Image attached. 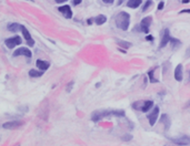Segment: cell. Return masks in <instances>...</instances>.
Returning a JSON list of instances; mask_svg holds the SVG:
<instances>
[{"mask_svg":"<svg viewBox=\"0 0 190 146\" xmlns=\"http://www.w3.org/2000/svg\"><path fill=\"white\" fill-rule=\"evenodd\" d=\"M92 21H93V19H89V20H88V21H87V22H88V23H91V22H92Z\"/></svg>","mask_w":190,"mask_h":146,"instance_id":"cell-31","label":"cell"},{"mask_svg":"<svg viewBox=\"0 0 190 146\" xmlns=\"http://www.w3.org/2000/svg\"><path fill=\"white\" fill-rule=\"evenodd\" d=\"M105 4H112L114 2V0H104Z\"/></svg>","mask_w":190,"mask_h":146,"instance_id":"cell-28","label":"cell"},{"mask_svg":"<svg viewBox=\"0 0 190 146\" xmlns=\"http://www.w3.org/2000/svg\"><path fill=\"white\" fill-rule=\"evenodd\" d=\"M16 146H19V145H16Z\"/></svg>","mask_w":190,"mask_h":146,"instance_id":"cell-32","label":"cell"},{"mask_svg":"<svg viewBox=\"0 0 190 146\" xmlns=\"http://www.w3.org/2000/svg\"><path fill=\"white\" fill-rule=\"evenodd\" d=\"M42 74H43V72L38 71V70H36V69H31L30 71H29L30 78H40V76H42Z\"/></svg>","mask_w":190,"mask_h":146,"instance_id":"cell-19","label":"cell"},{"mask_svg":"<svg viewBox=\"0 0 190 146\" xmlns=\"http://www.w3.org/2000/svg\"><path fill=\"white\" fill-rule=\"evenodd\" d=\"M180 14H190V9H185V10H181Z\"/></svg>","mask_w":190,"mask_h":146,"instance_id":"cell-26","label":"cell"},{"mask_svg":"<svg viewBox=\"0 0 190 146\" xmlns=\"http://www.w3.org/2000/svg\"><path fill=\"white\" fill-rule=\"evenodd\" d=\"M171 142L177 144V145H181V146H189L190 145V136L187 135H181L179 137H173V138H170Z\"/></svg>","mask_w":190,"mask_h":146,"instance_id":"cell-5","label":"cell"},{"mask_svg":"<svg viewBox=\"0 0 190 146\" xmlns=\"http://www.w3.org/2000/svg\"><path fill=\"white\" fill-rule=\"evenodd\" d=\"M93 21L96 22V24H98V26H101V24H104L106 21H107V17L106 16H104V14H99V16H97V17L93 19Z\"/></svg>","mask_w":190,"mask_h":146,"instance_id":"cell-17","label":"cell"},{"mask_svg":"<svg viewBox=\"0 0 190 146\" xmlns=\"http://www.w3.org/2000/svg\"><path fill=\"white\" fill-rule=\"evenodd\" d=\"M146 39H147L148 41H152V40H153V38H152L151 36H147V37H146Z\"/></svg>","mask_w":190,"mask_h":146,"instance_id":"cell-29","label":"cell"},{"mask_svg":"<svg viewBox=\"0 0 190 146\" xmlns=\"http://www.w3.org/2000/svg\"><path fill=\"white\" fill-rule=\"evenodd\" d=\"M152 22V18L151 17H146L143 18L139 24V27L135 28V30L137 31H142L143 33H149V27H150V24Z\"/></svg>","mask_w":190,"mask_h":146,"instance_id":"cell-3","label":"cell"},{"mask_svg":"<svg viewBox=\"0 0 190 146\" xmlns=\"http://www.w3.org/2000/svg\"><path fill=\"white\" fill-rule=\"evenodd\" d=\"M58 10L60 11V12L63 14V17L67 18V19H70V18H72V11H71V8H70V6H68V5L59 7Z\"/></svg>","mask_w":190,"mask_h":146,"instance_id":"cell-10","label":"cell"},{"mask_svg":"<svg viewBox=\"0 0 190 146\" xmlns=\"http://www.w3.org/2000/svg\"><path fill=\"white\" fill-rule=\"evenodd\" d=\"M163 7H165V2H160L159 5H158V10H161V9H163Z\"/></svg>","mask_w":190,"mask_h":146,"instance_id":"cell-24","label":"cell"},{"mask_svg":"<svg viewBox=\"0 0 190 146\" xmlns=\"http://www.w3.org/2000/svg\"><path fill=\"white\" fill-rule=\"evenodd\" d=\"M108 116H124V111H109V110H102V111H96L92 113L91 120L93 122H99L100 120L108 117Z\"/></svg>","mask_w":190,"mask_h":146,"instance_id":"cell-1","label":"cell"},{"mask_svg":"<svg viewBox=\"0 0 190 146\" xmlns=\"http://www.w3.org/2000/svg\"><path fill=\"white\" fill-rule=\"evenodd\" d=\"M182 64H178L176 67V69H175V79H176L177 81L180 82L181 80H182L183 75H182Z\"/></svg>","mask_w":190,"mask_h":146,"instance_id":"cell-13","label":"cell"},{"mask_svg":"<svg viewBox=\"0 0 190 146\" xmlns=\"http://www.w3.org/2000/svg\"><path fill=\"white\" fill-rule=\"evenodd\" d=\"M21 32H22V34H24V39H26V42H27L28 45H29V47H34V45H35V40L31 38V34H30V32L28 31L27 28L22 26Z\"/></svg>","mask_w":190,"mask_h":146,"instance_id":"cell-7","label":"cell"},{"mask_svg":"<svg viewBox=\"0 0 190 146\" xmlns=\"http://www.w3.org/2000/svg\"><path fill=\"white\" fill-rule=\"evenodd\" d=\"M8 30L11 31V32H18V31H21L22 29V24L19 23H11L8 26Z\"/></svg>","mask_w":190,"mask_h":146,"instance_id":"cell-16","label":"cell"},{"mask_svg":"<svg viewBox=\"0 0 190 146\" xmlns=\"http://www.w3.org/2000/svg\"><path fill=\"white\" fill-rule=\"evenodd\" d=\"M151 5H152L151 1H147V2H146V5H145V7H143V9H142V11H146L149 8V6H151Z\"/></svg>","mask_w":190,"mask_h":146,"instance_id":"cell-23","label":"cell"},{"mask_svg":"<svg viewBox=\"0 0 190 146\" xmlns=\"http://www.w3.org/2000/svg\"><path fill=\"white\" fill-rule=\"evenodd\" d=\"M140 5H141V0H129L128 2H127V6L129 8H132V9L138 8Z\"/></svg>","mask_w":190,"mask_h":146,"instance_id":"cell-18","label":"cell"},{"mask_svg":"<svg viewBox=\"0 0 190 146\" xmlns=\"http://www.w3.org/2000/svg\"><path fill=\"white\" fill-rule=\"evenodd\" d=\"M21 42H22V40H21V38L19 36H14V37L8 38V39L5 40V44H6V47L8 49H14L16 45H19Z\"/></svg>","mask_w":190,"mask_h":146,"instance_id":"cell-4","label":"cell"},{"mask_svg":"<svg viewBox=\"0 0 190 146\" xmlns=\"http://www.w3.org/2000/svg\"><path fill=\"white\" fill-rule=\"evenodd\" d=\"M158 116H159V107L158 106H155L153 110L151 111V113H149L147 117H148V121H149V124L151 126H153L157 122V120H158Z\"/></svg>","mask_w":190,"mask_h":146,"instance_id":"cell-6","label":"cell"},{"mask_svg":"<svg viewBox=\"0 0 190 146\" xmlns=\"http://www.w3.org/2000/svg\"><path fill=\"white\" fill-rule=\"evenodd\" d=\"M170 42H171L172 49H178V48L181 45V41L176 39V38H171V39H170Z\"/></svg>","mask_w":190,"mask_h":146,"instance_id":"cell-20","label":"cell"},{"mask_svg":"<svg viewBox=\"0 0 190 146\" xmlns=\"http://www.w3.org/2000/svg\"><path fill=\"white\" fill-rule=\"evenodd\" d=\"M170 33H169V29H165L163 32V38H161V41H160V44H159V49H163V47H166L167 43L170 42Z\"/></svg>","mask_w":190,"mask_h":146,"instance_id":"cell-9","label":"cell"},{"mask_svg":"<svg viewBox=\"0 0 190 146\" xmlns=\"http://www.w3.org/2000/svg\"><path fill=\"white\" fill-rule=\"evenodd\" d=\"M118 44H120V45H122V47H124L126 49L129 47H131V44L130 43H126V41H118Z\"/></svg>","mask_w":190,"mask_h":146,"instance_id":"cell-22","label":"cell"},{"mask_svg":"<svg viewBox=\"0 0 190 146\" xmlns=\"http://www.w3.org/2000/svg\"><path fill=\"white\" fill-rule=\"evenodd\" d=\"M79 4H81V1H73V5H75V6H77V5H79Z\"/></svg>","mask_w":190,"mask_h":146,"instance_id":"cell-30","label":"cell"},{"mask_svg":"<svg viewBox=\"0 0 190 146\" xmlns=\"http://www.w3.org/2000/svg\"><path fill=\"white\" fill-rule=\"evenodd\" d=\"M19 55H24L26 58H31L32 53H31V51L28 48L24 47V48H19V49H17L14 52V57H19Z\"/></svg>","mask_w":190,"mask_h":146,"instance_id":"cell-8","label":"cell"},{"mask_svg":"<svg viewBox=\"0 0 190 146\" xmlns=\"http://www.w3.org/2000/svg\"><path fill=\"white\" fill-rule=\"evenodd\" d=\"M161 122L165 124V131H169L170 129V119H169V115L168 114H163V116H161Z\"/></svg>","mask_w":190,"mask_h":146,"instance_id":"cell-15","label":"cell"},{"mask_svg":"<svg viewBox=\"0 0 190 146\" xmlns=\"http://www.w3.org/2000/svg\"><path fill=\"white\" fill-rule=\"evenodd\" d=\"M72 85H73V82H70L69 84H68V88H67V92H69L70 90H71V88H72Z\"/></svg>","mask_w":190,"mask_h":146,"instance_id":"cell-25","label":"cell"},{"mask_svg":"<svg viewBox=\"0 0 190 146\" xmlns=\"http://www.w3.org/2000/svg\"><path fill=\"white\" fill-rule=\"evenodd\" d=\"M153 72H155V70H151V71H149V73H148L149 80H150V82H151V83H157V82H158V80L153 78Z\"/></svg>","mask_w":190,"mask_h":146,"instance_id":"cell-21","label":"cell"},{"mask_svg":"<svg viewBox=\"0 0 190 146\" xmlns=\"http://www.w3.org/2000/svg\"><path fill=\"white\" fill-rule=\"evenodd\" d=\"M189 57H190V48H188L186 52V58H189Z\"/></svg>","mask_w":190,"mask_h":146,"instance_id":"cell-27","label":"cell"},{"mask_svg":"<svg viewBox=\"0 0 190 146\" xmlns=\"http://www.w3.org/2000/svg\"><path fill=\"white\" fill-rule=\"evenodd\" d=\"M22 124H24L22 121H11V122L4 123L2 127L6 129H17V127H19V126H21Z\"/></svg>","mask_w":190,"mask_h":146,"instance_id":"cell-11","label":"cell"},{"mask_svg":"<svg viewBox=\"0 0 190 146\" xmlns=\"http://www.w3.org/2000/svg\"><path fill=\"white\" fill-rule=\"evenodd\" d=\"M36 67L40 70V71H42V72H45L46 70H48L49 69V67H50V63L49 62H47V61H43V60H37V62H36Z\"/></svg>","mask_w":190,"mask_h":146,"instance_id":"cell-12","label":"cell"},{"mask_svg":"<svg viewBox=\"0 0 190 146\" xmlns=\"http://www.w3.org/2000/svg\"><path fill=\"white\" fill-rule=\"evenodd\" d=\"M152 106H153V102H152V101H145V102H142V106L140 107V111L146 113V112H148Z\"/></svg>","mask_w":190,"mask_h":146,"instance_id":"cell-14","label":"cell"},{"mask_svg":"<svg viewBox=\"0 0 190 146\" xmlns=\"http://www.w3.org/2000/svg\"><path fill=\"white\" fill-rule=\"evenodd\" d=\"M129 24H130V14H127L126 11H120L116 17V26L121 30H128Z\"/></svg>","mask_w":190,"mask_h":146,"instance_id":"cell-2","label":"cell"}]
</instances>
